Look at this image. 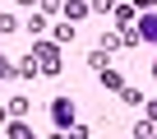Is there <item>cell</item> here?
<instances>
[{
  "mask_svg": "<svg viewBox=\"0 0 157 139\" xmlns=\"http://www.w3.org/2000/svg\"><path fill=\"white\" fill-rule=\"evenodd\" d=\"M51 121H56L60 130L74 125V102H69V97H56V102H51Z\"/></svg>",
  "mask_w": 157,
  "mask_h": 139,
  "instance_id": "cell-1",
  "label": "cell"
},
{
  "mask_svg": "<svg viewBox=\"0 0 157 139\" xmlns=\"http://www.w3.org/2000/svg\"><path fill=\"white\" fill-rule=\"evenodd\" d=\"M152 74H157V60H152Z\"/></svg>",
  "mask_w": 157,
  "mask_h": 139,
  "instance_id": "cell-12",
  "label": "cell"
},
{
  "mask_svg": "<svg viewBox=\"0 0 157 139\" xmlns=\"http://www.w3.org/2000/svg\"><path fill=\"white\" fill-rule=\"evenodd\" d=\"M37 70H42V60L33 56V60H23V65H19V74H23V79H33V74H37Z\"/></svg>",
  "mask_w": 157,
  "mask_h": 139,
  "instance_id": "cell-6",
  "label": "cell"
},
{
  "mask_svg": "<svg viewBox=\"0 0 157 139\" xmlns=\"http://www.w3.org/2000/svg\"><path fill=\"white\" fill-rule=\"evenodd\" d=\"M10 139H37V134H33L28 125H10Z\"/></svg>",
  "mask_w": 157,
  "mask_h": 139,
  "instance_id": "cell-8",
  "label": "cell"
},
{
  "mask_svg": "<svg viewBox=\"0 0 157 139\" xmlns=\"http://www.w3.org/2000/svg\"><path fill=\"white\" fill-rule=\"evenodd\" d=\"M134 5H143V10H148V5H152V0H134Z\"/></svg>",
  "mask_w": 157,
  "mask_h": 139,
  "instance_id": "cell-11",
  "label": "cell"
},
{
  "mask_svg": "<svg viewBox=\"0 0 157 139\" xmlns=\"http://www.w3.org/2000/svg\"><path fill=\"white\" fill-rule=\"evenodd\" d=\"M0 74H5V79H14V70H10V65H5V56H0Z\"/></svg>",
  "mask_w": 157,
  "mask_h": 139,
  "instance_id": "cell-9",
  "label": "cell"
},
{
  "mask_svg": "<svg viewBox=\"0 0 157 139\" xmlns=\"http://www.w3.org/2000/svg\"><path fill=\"white\" fill-rule=\"evenodd\" d=\"M139 33H143V42H157V14H148V19L139 23Z\"/></svg>",
  "mask_w": 157,
  "mask_h": 139,
  "instance_id": "cell-4",
  "label": "cell"
},
{
  "mask_svg": "<svg viewBox=\"0 0 157 139\" xmlns=\"http://www.w3.org/2000/svg\"><path fill=\"white\" fill-rule=\"evenodd\" d=\"M148 121H157V102H148Z\"/></svg>",
  "mask_w": 157,
  "mask_h": 139,
  "instance_id": "cell-10",
  "label": "cell"
},
{
  "mask_svg": "<svg viewBox=\"0 0 157 139\" xmlns=\"http://www.w3.org/2000/svg\"><path fill=\"white\" fill-rule=\"evenodd\" d=\"M37 60H42L46 74H56V70H60V51H56V46H46V42H37Z\"/></svg>",
  "mask_w": 157,
  "mask_h": 139,
  "instance_id": "cell-2",
  "label": "cell"
},
{
  "mask_svg": "<svg viewBox=\"0 0 157 139\" xmlns=\"http://www.w3.org/2000/svg\"><path fill=\"white\" fill-rule=\"evenodd\" d=\"M129 19H134V5H116V23H120V28H125V23H129Z\"/></svg>",
  "mask_w": 157,
  "mask_h": 139,
  "instance_id": "cell-7",
  "label": "cell"
},
{
  "mask_svg": "<svg viewBox=\"0 0 157 139\" xmlns=\"http://www.w3.org/2000/svg\"><path fill=\"white\" fill-rule=\"evenodd\" d=\"M88 10H93V5H88V0H65V14H69V19H83Z\"/></svg>",
  "mask_w": 157,
  "mask_h": 139,
  "instance_id": "cell-3",
  "label": "cell"
},
{
  "mask_svg": "<svg viewBox=\"0 0 157 139\" xmlns=\"http://www.w3.org/2000/svg\"><path fill=\"white\" fill-rule=\"evenodd\" d=\"M120 46H125L120 33H106V37H102V51H120Z\"/></svg>",
  "mask_w": 157,
  "mask_h": 139,
  "instance_id": "cell-5",
  "label": "cell"
}]
</instances>
